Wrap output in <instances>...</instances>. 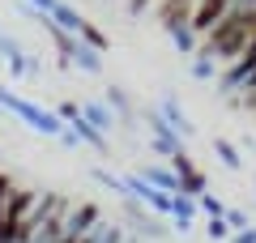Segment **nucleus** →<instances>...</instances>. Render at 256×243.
<instances>
[{
	"label": "nucleus",
	"instance_id": "f257e3e1",
	"mask_svg": "<svg viewBox=\"0 0 256 243\" xmlns=\"http://www.w3.org/2000/svg\"><path fill=\"white\" fill-rule=\"evenodd\" d=\"M0 107L9 111L13 120H22L26 128L43 132V136H60V132H64V120L56 116V111H47V107H38V102H30V98H22V94H13L9 86H0Z\"/></svg>",
	"mask_w": 256,
	"mask_h": 243
},
{
	"label": "nucleus",
	"instance_id": "f03ea898",
	"mask_svg": "<svg viewBox=\"0 0 256 243\" xmlns=\"http://www.w3.org/2000/svg\"><path fill=\"white\" fill-rule=\"evenodd\" d=\"M146 128H150V150H154V158L171 162L175 154L184 150V136L166 124V116H162L158 107H146Z\"/></svg>",
	"mask_w": 256,
	"mask_h": 243
},
{
	"label": "nucleus",
	"instance_id": "7ed1b4c3",
	"mask_svg": "<svg viewBox=\"0 0 256 243\" xmlns=\"http://www.w3.org/2000/svg\"><path fill=\"white\" fill-rule=\"evenodd\" d=\"M102 218H98V205H68V214H64V226H60V234H68V239H82L86 230H94Z\"/></svg>",
	"mask_w": 256,
	"mask_h": 243
},
{
	"label": "nucleus",
	"instance_id": "20e7f679",
	"mask_svg": "<svg viewBox=\"0 0 256 243\" xmlns=\"http://www.w3.org/2000/svg\"><path fill=\"white\" fill-rule=\"evenodd\" d=\"M171 171L180 175V192H188V196H201V192L210 188V184H205V175L196 171V166H192V158H188L184 150L171 158Z\"/></svg>",
	"mask_w": 256,
	"mask_h": 243
},
{
	"label": "nucleus",
	"instance_id": "39448f33",
	"mask_svg": "<svg viewBox=\"0 0 256 243\" xmlns=\"http://www.w3.org/2000/svg\"><path fill=\"white\" fill-rule=\"evenodd\" d=\"M166 34H171V47L180 56H196L201 52V34L192 30V22H166Z\"/></svg>",
	"mask_w": 256,
	"mask_h": 243
},
{
	"label": "nucleus",
	"instance_id": "423d86ee",
	"mask_svg": "<svg viewBox=\"0 0 256 243\" xmlns=\"http://www.w3.org/2000/svg\"><path fill=\"white\" fill-rule=\"evenodd\" d=\"M158 111L166 116V124H171L180 136H192V120L184 116V107H180V98H175V94H162V98H158Z\"/></svg>",
	"mask_w": 256,
	"mask_h": 243
},
{
	"label": "nucleus",
	"instance_id": "0eeeda50",
	"mask_svg": "<svg viewBox=\"0 0 256 243\" xmlns=\"http://www.w3.org/2000/svg\"><path fill=\"white\" fill-rule=\"evenodd\" d=\"M68 60H73V68L90 72V77H94V72H102V52H98V47H90L86 38H77V43H73V56H68Z\"/></svg>",
	"mask_w": 256,
	"mask_h": 243
},
{
	"label": "nucleus",
	"instance_id": "6e6552de",
	"mask_svg": "<svg viewBox=\"0 0 256 243\" xmlns=\"http://www.w3.org/2000/svg\"><path fill=\"white\" fill-rule=\"evenodd\" d=\"M82 116L90 120L94 128H102V132H111V128H116V111H111V102L107 98H90V102H82Z\"/></svg>",
	"mask_w": 256,
	"mask_h": 243
},
{
	"label": "nucleus",
	"instance_id": "1a4fd4ad",
	"mask_svg": "<svg viewBox=\"0 0 256 243\" xmlns=\"http://www.w3.org/2000/svg\"><path fill=\"white\" fill-rule=\"evenodd\" d=\"M47 18H52V22H56L60 30H73V34H77V30L86 26V18H82V13L73 9V4H68V0H56L52 9H47Z\"/></svg>",
	"mask_w": 256,
	"mask_h": 243
},
{
	"label": "nucleus",
	"instance_id": "9d476101",
	"mask_svg": "<svg viewBox=\"0 0 256 243\" xmlns=\"http://www.w3.org/2000/svg\"><path fill=\"white\" fill-rule=\"evenodd\" d=\"M68 128H73V132L82 136V141L90 145V150H98V154H107V150H111V145H107V132H102V128H94V124H90L86 116H77V120H73Z\"/></svg>",
	"mask_w": 256,
	"mask_h": 243
},
{
	"label": "nucleus",
	"instance_id": "9b49d317",
	"mask_svg": "<svg viewBox=\"0 0 256 243\" xmlns=\"http://www.w3.org/2000/svg\"><path fill=\"white\" fill-rule=\"evenodd\" d=\"M141 180L146 184H154V188H162V192H180V175L175 171H166V166H141Z\"/></svg>",
	"mask_w": 256,
	"mask_h": 243
},
{
	"label": "nucleus",
	"instance_id": "f8f14e48",
	"mask_svg": "<svg viewBox=\"0 0 256 243\" xmlns=\"http://www.w3.org/2000/svg\"><path fill=\"white\" fill-rule=\"evenodd\" d=\"M4 64H9V72H13V77H38V68H43V64H38L34 56H26V52H13Z\"/></svg>",
	"mask_w": 256,
	"mask_h": 243
},
{
	"label": "nucleus",
	"instance_id": "ddd939ff",
	"mask_svg": "<svg viewBox=\"0 0 256 243\" xmlns=\"http://www.w3.org/2000/svg\"><path fill=\"white\" fill-rule=\"evenodd\" d=\"M192 77L196 81H218V60L210 52H196L192 56Z\"/></svg>",
	"mask_w": 256,
	"mask_h": 243
},
{
	"label": "nucleus",
	"instance_id": "4468645a",
	"mask_svg": "<svg viewBox=\"0 0 256 243\" xmlns=\"http://www.w3.org/2000/svg\"><path fill=\"white\" fill-rule=\"evenodd\" d=\"M214 154H218V162L226 166V171H239V166H244V154H239L226 136H218V141H214Z\"/></svg>",
	"mask_w": 256,
	"mask_h": 243
},
{
	"label": "nucleus",
	"instance_id": "2eb2a0df",
	"mask_svg": "<svg viewBox=\"0 0 256 243\" xmlns=\"http://www.w3.org/2000/svg\"><path fill=\"white\" fill-rule=\"evenodd\" d=\"M107 102H111V111H116V116L124 120V124H132V116H137V111H132V102H128V90L111 86V90H107Z\"/></svg>",
	"mask_w": 256,
	"mask_h": 243
},
{
	"label": "nucleus",
	"instance_id": "dca6fc26",
	"mask_svg": "<svg viewBox=\"0 0 256 243\" xmlns=\"http://www.w3.org/2000/svg\"><path fill=\"white\" fill-rule=\"evenodd\" d=\"M90 175H94V184H102V188H107V192H116L120 200L128 196V180H124V175H111V171H102V166H94Z\"/></svg>",
	"mask_w": 256,
	"mask_h": 243
},
{
	"label": "nucleus",
	"instance_id": "f3484780",
	"mask_svg": "<svg viewBox=\"0 0 256 243\" xmlns=\"http://www.w3.org/2000/svg\"><path fill=\"white\" fill-rule=\"evenodd\" d=\"M77 38H86V43H90V47H98V52H107V47H111V43H107V34H102L98 26H90V22H86V26L77 30Z\"/></svg>",
	"mask_w": 256,
	"mask_h": 243
},
{
	"label": "nucleus",
	"instance_id": "a211bd4d",
	"mask_svg": "<svg viewBox=\"0 0 256 243\" xmlns=\"http://www.w3.org/2000/svg\"><path fill=\"white\" fill-rule=\"evenodd\" d=\"M196 209H205V214H210V218H222V214H226V205H222V200L214 196L210 188H205L201 196H196Z\"/></svg>",
	"mask_w": 256,
	"mask_h": 243
},
{
	"label": "nucleus",
	"instance_id": "6ab92c4d",
	"mask_svg": "<svg viewBox=\"0 0 256 243\" xmlns=\"http://www.w3.org/2000/svg\"><path fill=\"white\" fill-rule=\"evenodd\" d=\"M205 234H210V239H218V243H230V222L226 218H210V226H205Z\"/></svg>",
	"mask_w": 256,
	"mask_h": 243
},
{
	"label": "nucleus",
	"instance_id": "aec40b11",
	"mask_svg": "<svg viewBox=\"0 0 256 243\" xmlns=\"http://www.w3.org/2000/svg\"><path fill=\"white\" fill-rule=\"evenodd\" d=\"M56 116H60L64 124H73V120L82 116V102H60V107H56Z\"/></svg>",
	"mask_w": 256,
	"mask_h": 243
},
{
	"label": "nucleus",
	"instance_id": "412c9836",
	"mask_svg": "<svg viewBox=\"0 0 256 243\" xmlns=\"http://www.w3.org/2000/svg\"><path fill=\"white\" fill-rule=\"evenodd\" d=\"M222 218L230 222V230H244V226H252V222H248V214H244V209H226Z\"/></svg>",
	"mask_w": 256,
	"mask_h": 243
},
{
	"label": "nucleus",
	"instance_id": "4be33fe9",
	"mask_svg": "<svg viewBox=\"0 0 256 243\" xmlns=\"http://www.w3.org/2000/svg\"><path fill=\"white\" fill-rule=\"evenodd\" d=\"M56 141H60V145H64V150H77V145H82V136H77V132H73V128L64 124V132H60V136H56Z\"/></svg>",
	"mask_w": 256,
	"mask_h": 243
},
{
	"label": "nucleus",
	"instance_id": "5701e85b",
	"mask_svg": "<svg viewBox=\"0 0 256 243\" xmlns=\"http://www.w3.org/2000/svg\"><path fill=\"white\" fill-rule=\"evenodd\" d=\"M13 52H22V47H18V38H9V34H0V60H9Z\"/></svg>",
	"mask_w": 256,
	"mask_h": 243
},
{
	"label": "nucleus",
	"instance_id": "b1692460",
	"mask_svg": "<svg viewBox=\"0 0 256 243\" xmlns=\"http://www.w3.org/2000/svg\"><path fill=\"white\" fill-rule=\"evenodd\" d=\"M230 243H256V226H244V230L230 234Z\"/></svg>",
	"mask_w": 256,
	"mask_h": 243
},
{
	"label": "nucleus",
	"instance_id": "393cba45",
	"mask_svg": "<svg viewBox=\"0 0 256 243\" xmlns=\"http://www.w3.org/2000/svg\"><path fill=\"white\" fill-rule=\"evenodd\" d=\"M30 4H34L38 13H47V9H52V4H56V0H30Z\"/></svg>",
	"mask_w": 256,
	"mask_h": 243
},
{
	"label": "nucleus",
	"instance_id": "a878e982",
	"mask_svg": "<svg viewBox=\"0 0 256 243\" xmlns=\"http://www.w3.org/2000/svg\"><path fill=\"white\" fill-rule=\"evenodd\" d=\"M252 192H256V180H252Z\"/></svg>",
	"mask_w": 256,
	"mask_h": 243
},
{
	"label": "nucleus",
	"instance_id": "bb28decb",
	"mask_svg": "<svg viewBox=\"0 0 256 243\" xmlns=\"http://www.w3.org/2000/svg\"><path fill=\"white\" fill-rule=\"evenodd\" d=\"M0 34H4V26H0Z\"/></svg>",
	"mask_w": 256,
	"mask_h": 243
},
{
	"label": "nucleus",
	"instance_id": "cd10ccee",
	"mask_svg": "<svg viewBox=\"0 0 256 243\" xmlns=\"http://www.w3.org/2000/svg\"><path fill=\"white\" fill-rule=\"evenodd\" d=\"M0 111H4V107H0Z\"/></svg>",
	"mask_w": 256,
	"mask_h": 243
}]
</instances>
